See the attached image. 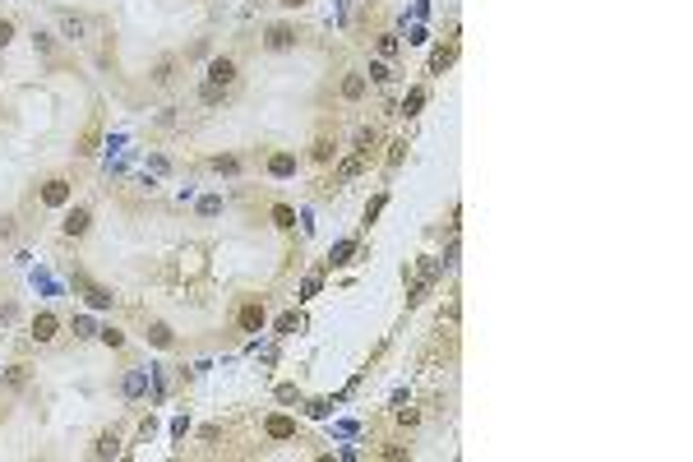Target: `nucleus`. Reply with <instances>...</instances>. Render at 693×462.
<instances>
[{
	"mask_svg": "<svg viewBox=\"0 0 693 462\" xmlns=\"http://www.w3.org/2000/svg\"><path fill=\"white\" fill-rule=\"evenodd\" d=\"M37 199L46 204V209H65V204L74 199V185L65 181V176H51V181H42V194Z\"/></svg>",
	"mask_w": 693,
	"mask_h": 462,
	"instance_id": "1",
	"label": "nucleus"
},
{
	"mask_svg": "<svg viewBox=\"0 0 693 462\" xmlns=\"http://www.w3.org/2000/svg\"><path fill=\"white\" fill-rule=\"evenodd\" d=\"M74 287L84 291V301H88V306H93V310H111V306H116L111 287H102V282H88L84 273H74Z\"/></svg>",
	"mask_w": 693,
	"mask_h": 462,
	"instance_id": "2",
	"label": "nucleus"
},
{
	"mask_svg": "<svg viewBox=\"0 0 693 462\" xmlns=\"http://www.w3.org/2000/svg\"><path fill=\"white\" fill-rule=\"evenodd\" d=\"M263 319H268L263 301H241V310H236V328H241V333H259Z\"/></svg>",
	"mask_w": 693,
	"mask_h": 462,
	"instance_id": "3",
	"label": "nucleus"
},
{
	"mask_svg": "<svg viewBox=\"0 0 693 462\" xmlns=\"http://www.w3.org/2000/svg\"><path fill=\"white\" fill-rule=\"evenodd\" d=\"M56 333H61V319H56L51 310H37L33 314V342H42V347H46V342H56Z\"/></svg>",
	"mask_w": 693,
	"mask_h": 462,
	"instance_id": "4",
	"label": "nucleus"
},
{
	"mask_svg": "<svg viewBox=\"0 0 693 462\" xmlns=\"http://www.w3.org/2000/svg\"><path fill=\"white\" fill-rule=\"evenodd\" d=\"M236 74H241V65L231 61V56H218V61H208V79H213V84L231 88V84H236Z\"/></svg>",
	"mask_w": 693,
	"mask_h": 462,
	"instance_id": "5",
	"label": "nucleus"
},
{
	"mask_svg": "<svg viewBox=\"0 0 693 462\" xmlns=\"http://www.w3.org/2000/svg\"><path fill=\"white\" fill-rule=\"evenodd\" d=\"M263 46H268V51H291V46H296V28L273 24L268 33H263Z\"/></svg>",
	"mask_w": 693,
	"mask_h": 462,
	"instance_id": "6",
	"label": "nucleus"
},
{
	"mask_svg": "<svg viewBox=\"0 0 693 462\" xmlns=\"http://www.w3.org/2000/svg\"><path fill=\"white\" fill-rule=\"evenodd\" d=\"M351 149H356V153L370 162V157H375V149H379V130H375V125H360V130L351 134Z\"/></svg>",
	"mask_w": 693,
	"mask_h": 462,
	"instance_id": "7",
	"label": "nucleus"
},
{
	"mask_svg": "<svg viewBox=\"0 0 693 462\" xmlns=\"http://www.w3.org/2000/svg\"><path fill=\"white\" fill-rule=\"evenodd\" d=\"M333 153H338V139H333L328 130H319V134H315V144H310V162L324 166V162H333Z\"/></svg>",
	"mask_w": 693,
	"mask_h": 462,
	"instance_id": "8",
	"label": "nucleus"
},
{
	"mask_svg": "<svg viewBox=\"0 0 693 462\" xmlns=\"http://www.w3.org/2000/svg\"><path fill=\"white\" fill-rule=\"evenodd\" d=\"M365 157H360V153H351V157H343V162H338V171H333V181L338 185H347V181H356V176H365Z\"/></svg>",
	"mask_w": 693,
	"mask_h": 462,
	"instance_id": "9",
	"label": "nucleus"
},
{
	"mask_svg": "<svg viewBox=\"0 0 693 462\" xmlns=\"http://www.w3.org/2000/svg\"><path fill=\"white\" fill-rule=\"evenodd\" d=\"M88 227H93V213H88L84 204H79V209H70V213H65V236H70V241H74V236H84Z\"/></svg>",
	"mask_w": 693,
	"mask_h": 462,
	"instance_id": "10",
	"label": "nucleus"
},
{
	"mask_svg": "<svg viewBox=\"0 0 693 462\" xmlns=\"http://www.w3.org/2000/svg\"><path fill=\"white\" fill-rule=\"evenodd\" d=\"M268 176H273V181H287V176H296V153H273V157H268Z\"/></svg>",
	"mask_w": 693,
	"mask_h": 462,
	"instance_id": "11",
	"label": "nucleus"
},
{
	"mask_svg": "<svg viewBox=\"0 0 693 462\" xmlns=\"http://www.w3.org/2000/svg\"><path fill=\"white\" fill-rule=\"evenodd\" d=\"M56 24H61V37H70V42H79V37L88 33V24L79 14H70V9H61V14H56Z\"/></svg>",
	"mask_w": 693,
	"mask_h": 462,
	"instance_id": "12",
	"label": "nucleus"
},
{
	"mask_svg": "<svg viewBox=\"0 0 693 462\" xmlns=\"http://www.w3.org/2000/svg\"><path fill=\"white\" fill-rule=\"evenodd\" d=\"M457 61V42H444V46H435L430 51V74H444L448 65Z\"/></svg>",
	"mask_w": 693,
	"mask_h": 462,
	"instance_id": "13",
	"label": "nucleus"
},
{
	"mask_svg": "<svg viewBox=\"0 0 693 462\" xmlns=\"http://www.w3.org/2000/svg\"><path fill=\"white\" fill-rule=\"evenodd\" d=\"M263 435H268V439H291V435H296V421H291V416H268V421H263Z\"/></svg>",
	"mask_w": 693,
	"mask_h": 462,
	"instance_id": "14",
	"label": "nucleus"
},
{
	"mask_svg": "<svg viewBox=\"0 0 693 462\" xmlns=\"http://www.w3.org/2000/svg\"><path fill=\"white\" fill-rule=\"evenodd\" d=\"M365 88H370V79H365V74H347L338 93H343V102H360V97H365Z\"/></svg>",
	"mask_w": 693,
	"mask_h": 462,
	"instance_id": "15",
	"label": "nucleus"
},
{
	"mask_svg": "<svg viewBox=\"0 0 693 462\" xmlns=\"http://www.w3.org/2000/svg\"><path fill=\"white\" fill-rule=\"evenodd\" d=\"M116 453H121L116 430H102V435H97V444H93V458H116Z\"/></svg>",
	"mask_w": 693,
	"mask_h": 462,
	"instance_id": "16",
	"label": "nucleus"
},
{
	"mask_svg": "<svg viewBox=\"0 0 693 462\" xmlns=\"http://www.w3.org/2000/svg\"><path fill=\"white\" fill-rule=\"evenodd\" d=\"M0 384L5 388H28V366H5V375H0Z\"/></svg>",
	"mask_w": 693,
	"mask_h": 462,
	"instance_id": "17",
	"label": "nucleus"
},
{
	"mask_svg": "<svg viewBox=\"0 0 693 462\" xmlns=\"http://www.w3.org/2000/svg\"><path fill=\"white\" fill-rule=\"evenodd\" d=\"M222 97H227V88H222V84H213V79H203V88H199V102H203V106H218Z\"/></svg>",
	"mask_w": 693,
	"mask_h": 462,
	"instance_id": "18",
	"label": "nucleus"
},
{
	"mask_svg": "<svg viewBox=\"0 0 693 462\" xmlns=\"http://www.w3.org/2000/svg\"><path fill=\"white\" fill-rule=\"evenodd\" d=\"M375 46H379V56H384V61H393V56L403 51V42H398L393 33H379V37H375Z\"/></svg>",
	"mask_w": 693,
	"mask_h": 462,
	"instance_id": "19",
	"label": "nucleus"
},
{
	"mask_svg": "<svg viewBox=\"0 0 693 462\" xmlns=\"http://www.w3.org/2000/svg\"><path fill=\"white\" fill-rule=\"evenodd\" d=\"M148 342H153V347H171L176 333L167 328V323H148Z\"/></svg>",
	"mask_w": 693,
	"mask_h": 462,
	"instance_id": "20",
	"label": "nucleus"
},
{
	"mask_svg": "<svg viewBox=\"0 0 693 462\" xmlns=\"http://www.w3.org/2000/svg\"><path fill=\"white\" fill-rule=\"evenodd\" d=\"M425 97H430V93H425V88H421V84H416V88H412V93H407V102H403V111H407V116H416V111H421V106H425Z\"/></svg>",
	"mask_w": 693,
	"mask_h": 462,
	"instance_id": "21",
	"label": "nucleus"
},
{
	"mask_svg": "<svg viewBox=\"0 0 693 462\" xmlns=\"http://www.w3.org/2000/svg\"><path fill=\"white\" fill-rule=\"evenodd\" d=\"M93 153H97V121L79 134V157H93Z\"/></svg>",
	"mask_w": 693,
	"mask_h": 462,
	"instance_id": "22",
	"label": "nucleus"
},
{
	"mask_svg": "<svg viewBox=\"0 0 693 462\" xmlns=\"http://www.w3.org/2000/svg\"><path fill=\"white\" fill-rule=\"evenodd\" d=\"M171 70H176V61H171V56H167V61H158V65H153V84H158V88H167V84H171Z\"/></svg>",
	"mask_w": 693,
	"mask_h": 462,
	"instance_id": "23",
	"label": "nucleus"
},
{
	"mask_svg": "<svg viewBox=\"0 0 693 462\" xmlns=\"http://www.w3.org/2000/svg\"><path fill=\"white\" fill-rule=\"evenodd\" d=\"M273 222H278L282 231H291V227H296V213H291L287 204H273Z\"/></svg>",
	"mask_w": 693,
	"mask_h": 462,
	"instance_id": "24",
	"label": "nucleus"
},
{
	"mask_svg": "<svg viewBox=\"0 0 693 462\" xmlns=\"http://www.w3.org/2000/svg\"><path fill=\"white\" fill-rule=\"evenodd\" d=\"M208 166H213V171H222V176H236V171H241V157H231V153H227V157H213Z\"/></svg>",
	"mask_w": 693,
	"mask_h": 462,
	"instance_id": "25",
	"label": "nucleus"
},
{
	"mask_svg": "<svg viewBox=\"0 0 693 462\" xmlns=\"http://www.w3.org/2000/svg\"><path fill=\"white\" fill-rule=\"evenodd\" d=\"M33 46H37V56H56V37L51 33H33Z\"/></svg>",
	"mask_w": 693,
	"mask_h": 462,
	"instance_id": "26",
	"label": "nucleus"
},
{
	"mask_svg": "<svg viewBox=\"0 0 693 462\" xmlns=\"http://www.w3.org/2000/svg\"><path fill=\"white\" fill-rule=\"evenodd\" d=\"M388 79H393L388 61H375V65H370V84H388Z\"/></svg>",
	"mask_w": 693,
	"mask_h": 462,
	"instance_id": "27",
	"label": "nucleus"
},
{
	"mask_svg": "<svg viewBox=\"0 0 693 462\" xmlns=\"http://www.w3.org/2000/svg\"><path fill=\"white\" fill-rule=\"evenodd\" d=\"M143 384H148V379H143V370H130V375H125V393H143Z\"/></svg>",
	"mask_w": 693,
	"mask_h": 462,
	"instance_id": "28",
	"label": "nucleus"
},
{
	"mask_svg": "<svg viewBox=\"0 0 693 462\" xmlns=\"http://www.w3.org/2000/svg\"><path fill=\"white\" fill-rule=\"evenodd\" d=\"M97 338H102L106 347H125V333L121 328H97Z\"/></svg>",
	"mask_w": 693,
	"mask_h": 462,
	"instance_id": "29",
	"label": "nucleus"
},
{
	"mask_svg": "<svg viewBox=\"0 0 693 462\" xmlns=\"http://www.w3.org/2000/svg\"><path fill=\"white\" fill-rule=\"evenodd\" d=\"M403 153H407V139H393V144H388V166L403 162Z\"/></svg>",
	"mask_w": 693,
	"mask_h": 462,
	"instance_id": "30",
	"label": "nucleus"
},
{
	"mask_svg": "<svg viewBox=\"0 0 693 462\" xmlns=\"http://www.w3.org/2000/svg\"><path fill=\"white\" fill-rule=\"evenodd\" d=\"M14 42V19H0V51Z\"/></svg>",
	"mask_w": 693,
	"mask_h": 462,
	"instance_id": "31",
	"label": "nucleus"
},
{
	"mask_svg": "<svg viewBox=\"0 0 693 462\" xmlns=\"http://www.w3.org/2000/svg\"><path fill=\"white\" fill-rule=\"evenodd\" d=\"M379 453H384V458H412V448H407V444H384V448H379Z\"/></svg>",
	"mask_w": 693,
	"mask_h": 462,
	"instance_id": "32",
	"label": "nucleus"
},
{
	"mask_svg": "<svg viewBox=\"0 0 693 462\" xmlns=\"http://www.w3.org/2000/svg\"><path fill=\"white\" fill-rule=\"evenodd\" d=\"M74 338H97V328H93V319H74Z\"/></svg>",
	"mask_w": 693,
	"mask_h": 462,
	"instance_id": "33",
	"label": "nucleus"
},
{
	"mask_svg": "<svg viewBox=\"0 0 693 462\" xmlns=\"http://www.w3.org/2000/svg\"><path fill=\"white\" fill-rule=\"evenodd\" d=\"M416 421H421V411H416V407H403V411H398V426H416Z\"/></svg>",
	"mask_w": 693,
	"mask_h": 462,
	"instance_id": "34",
	"label": "nucleus"
},
{
	"mask_svg": "<svg viewBox=\"0 0 693 462\" xmlns=\"http://www.w3.org/2000/svg\"><path fill=\"white\" fill-rule=\"evenodd\" d=\"M218 209H222V199H218V194H208V199L199 204V213H203V218H213V213H218Z\"/></svg>",
	"mask_w": 693,
	"mask_h": 462,
	"instance_id": "35",
	"label": "nucleus"
},
{
	"mask_svg": "<svg viewBox=\"0 0 693 462\" xmlns=\"http://www.w3.org/2000/svg\"><path fill=\"white\" fill-rule=\"evenodd\" d=\"M351 250H356V241H343V245L333 250V263H347V254H351Z\"/></svg>",
	"mask_w": 693,
	"mask_h": 462,
	"instance_id": "36",
	"label": "nucleus"
},
{
	"mask_svg": "<svg viewBox=\"0 0 693 462\" xmlns=\"http://www.w3.org/2000/svg\"><path fill=\"white\" fill-rule=\"evenodd\" d=\"M379 209H384V194H375V199L365 204V222H370V218H379Z\"/></svg>",
	"mask_w": 693,
	"mask_h": 462,
	"instance_id": "37",
	"label": "nucleus"
},
{
	"mask_svg": "<svg viewBox=\"0 0 693 462\" xmlns=\"http://www.w3.org/2000/svg\"><path fill=\"white\" fill-rule=\"evenodd\" d=\"M14 236V218H0V241H9Z\"/></svg>",
	"mask_w": 693,
	"mask_h": 462,
	"instance_id": "38",
	"label": "nucleus"
},
{
	"mask_svg": "<svg viewBox=\"0 0 693 462\" xmlns=\"http://www.w3.org/2000/svg\"><path fill=\"white\" fill-rule=\"evenodd\" d=\"M282 5H287V9H300V5H305V0H282Z\"/></svg>",
	"mask_w": 693,
	"mask_h": 462,
	"instance_id": "39",
	"label": "nucleus"
}]
</instances>
